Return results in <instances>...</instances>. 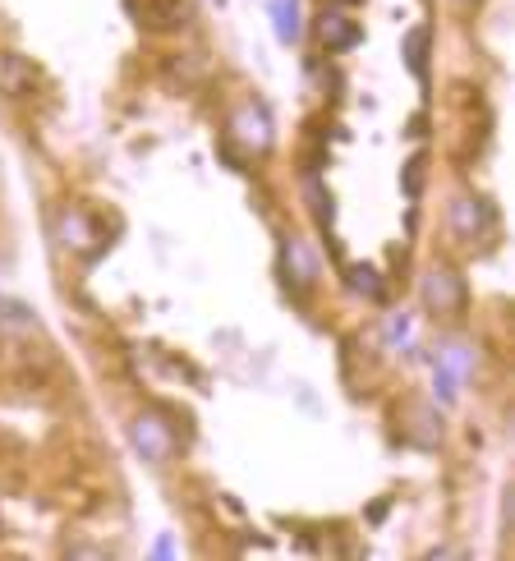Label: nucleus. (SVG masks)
I'll return each instance as SVG.
<instances>
[{"mask_svg":"<svg viewBox=\"0 0 515 561\" xmlns=\"http://www.w3.org/2000/svg\"><path fill=\"white\" fill-rule=\"evenodd\" d=\"M61 240L74 248V254H88L92 258L102 248V230L92 226V217H88L83 207H65L61 212Z\"/></svg>","mask_w":515,"mask_h":561,"instance_id":"obj_3","label":"nucleus"},{"mask_svg":"<svg viewBox=\"0 0 515 561\" xmlns=\"http://www.w3.org/2000/svg\"><path fill=\"white\" fill-rule=\"evenodd\" d=\"M133 447H139L147 460H166L176 451V433H170V423L162 415H139L133 419Z\"/></svg>","mask_w":515,"mask_h":561,"instance_id":"obj_2","label":"nucleus"},{"mask_svg":"<svg viewBox=\"0 0 515 561\" xmlns=\"http://www.w3.org/2000/svg\"><path fill=\"white\" fill-rule=\"evenodd\" d=\"M184 18H189L184 0H143L139 5V24L152 33H170V28H180Z\"/></svg>","mask_w":515,"mask_h":561,"instance_id":"obj_8","label":"nucleus"},{"mask_svg":"<svg viewBox=\"0 0 515 561\" xmlns=\"http://www.w3.org/2000/svg\"><path fill=\"white\" fill-rule=\"evenodd\" d=\"M336 5H364V0H336Z\"/></svg>","mask_w":515,"mask_h":561,"instance_id":"obj_14","label":"nucleus"},{"mask_svg":"<svg viewBox=\"0 0 515 561\" xmlns=\"http://www.w3.org/2000/svg\"><path fill=\"white\" fill-rule=\"evenodd\" d=\"M33 84H37L33 61H24L18 51H0V92H5V97H24V92H33Z\"/></svg>","mask_w":515,"mask_h":561,"instance_id":"obj_7","label":"nucleus"},{"mask_svg":"<svg viewBox=\"0 0 515 561\" xmlns=\"http://www.w3.org/2000/svg\"><path fill=\"white\" fill-rule=\"evenodd\" d=\"M318 33H322V47L327 51H350L359 42V24L350 14H340V10H327L318 18Z\"/></svg>","mask_w":515,"mask_h":561,"instance_id":"obj_9","label":"nucleus"},{"mask_svg":"<svg viewBox=\"0 0 515 561\" xmlns=\"http://www.w3.org/2000/svg\"><path fill=\"white\" fill-rule=\"evenodd\" d=\"M281 267H285V281L295 290H309L313 277H318V258L304 248V240H285L281 244Z\"/></svg>","mask_w":515,"mask_h":561,"instance_id":"obj_6","label":"nucleus"},{"mask_svg":"<svg viewBox=\"0 0 515 561\" xmlns=\"http://www.w3.org/2000/svg\"><path fill=\"white\" fill-rule=\"evenodd\" d=\"M424 47H428V33L424 28H414L410 37H405V61H410V69L424 79Z\"/></svg>","mask_w":515,"mask_h":561,"instance_id":"obj_11","label":"nucleus"},{"mask_svg":"<svg viewBox=\"0 0 515 561\" xmlns=\"http://www.w3.org/2000/svg\"><path fill=\"white\" fill-rule=\"evenodd\" d=\"M424 304L433 308V314L455 318L465 308V281L455 277L451 267H433V272L424 277Z\"/></svg>","mask_w":515,"mask_h":561,"instance_id":"obj_1","label":"nucleus"},{"mask_svg":"<svg viewBox=\"0 0 515 561\" xmlns=\"http://www.w3.org/2000/svg\"><path fill=\"white\" fill-rule=\"evenodd\" d=\"M492 226V207L484 199H455L451 203V230L461 240H474V235H484V230Z\"/></svg>","mask_w":515,"mask_h":561,"instance_id":"obj_5","label":"nucleus"},{"mask_svg":"<svg viewBox=\"0 0 515 561\" xmlns=\"http://www.w3.org/2000/svg\"><path fill=\"white\" fill-rule=\"evenodd\" d=\"M272 24L281 42H295L299 37V0H272Z\"/></svg>","mask_w":515,"mask_h":561,"instance_id":"obj_10","label":"nucleus"},{"mask_svg":"<svg viewBox=\"0 0 515 561\" xmlns=\"http://www.w3.org/2000/svg\"><path fill=\"white\" fill-rule=\"evenodd\" d=\"M350 285L359 290V295H369V299H383V281H377L373 267H355V272H350Z\"/></svg>","mask_w":515,"mask_h":561,"instance_id":"obj_12","label":"nucleus"},{"mask_svg":"<svg viewBox=\"0 0 515 561\" xmlns=\"http://www.w3.org/2000/svg\"><path fill=\"white\" fill-rule=\"evenodd\" d=\"M428 419H433V415L424 410V405H414V410H410V429H424ZM437 433H442V429H428V433H424V447H428V442H437Z\"/></svg>","mask_w":515,"mask_h":561,"instance_id":"obj_13","label":"nucleus"},{"mask_svg":"<svg viewBox=\"0 0 515 561\" xmlns=\"http://www.w3.org/2000/svg\"><path fill=\"white\" fill-rule=\"evenodd\" d=\"M231 133L249 152H267V148H272V125H267V111L262 106H240L231 115Z\"/></svg>","mask_w":515,"mask_h":561,"instance_id":"obj_4","label":"nucleus"}]
</instances>
